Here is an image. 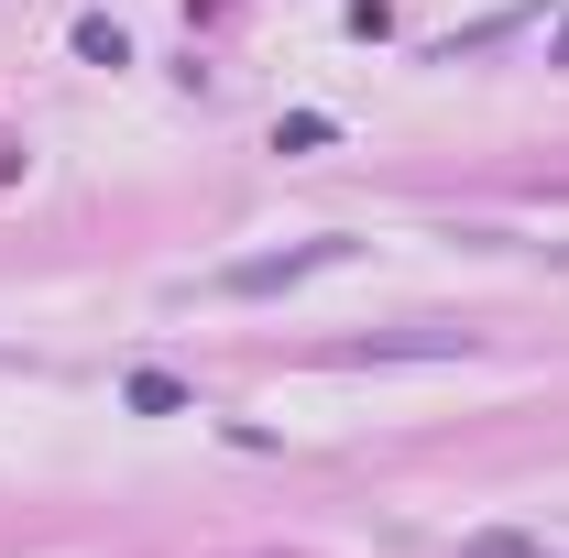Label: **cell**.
Instances as JSON below:
<instances>
[{
  "mask_svg": "<svg viewBox=\"0 0 569 558\" xmlns=\"http://www.w3.org/2000/svg\"><path fill=\"white\" fill-rule=\"evenodd\" d=\"M121 395H132L142 417H187V406H198V395H187V383H176V372H132V383H121Z\"/></svg>",
  "mask_w": 569,
  "mask_h": 558,
  "instance_id": "3",
  "label": "cell"
},
{
  "mask_svg": "<svg viewBox=\"0 0 569 558\" xmlns=\"http://www.w3.org/2000/svg\"><path fill=\"white\" fill-rule=\"evenodd\" d=\"M329 263H351V241H284V252H252V263L209 275V296H284V285L329 275Z\"/></svg>",
  "mask_w": 569,
  "mask_h": 558,
  "instance_id": "1",
  "label": "cell"
},
{
  "mask_svg": "<svg viewBox=\"0 0 569 558\" xmlns=\"http://www.w3.org/2000/svg\"><path fill=\"white\" fill-rule=\"evenodd\" d=\"M318 142H340V121H329V110H296V121H274V153H318Z\"/></svg>",
  "mask_w": 569,
  "mask_h": 558,
  "instance_id": "4",
  "label": "cell"
},
{
  "mask_svg": "<svg viewBox=\"0 0 569 558\" xmlns=\"http://www.w3.org/2000/svg\"><path fill=\"white\" fill-rule=\"evenodd\" d=\"M559 56H569V22H559Z\"/></svg>",
  "mask_w": 569,
  "mask_h": 558,
  "instance_id": "6",
  "label": "cell"
},
{
  "mask_svg": "<svg viewBox=\"0 0 569 558\" xmlns=\"http://www.w3.org/2000/svg\"><path fill=\"white\" fill-rule=\"evenodd\" d=\"M77 56H88V67H132V44H121V22H77Z\"/></svg>",
  "mask_w": 569,
  "mask_h": 558,
  "instance_id": "5",
  "label": "cell"
},
{
  "mask_svg": "<svg viewBox=\"0 0 569 558\" xmlns=\"http://www.w3.org/2000/svg\"><path fill=\"white\" fill-rule=\"evenodd\" d=\"M460 558H569V526H482L460 537Z\"/></svg>",
  "mask_w": 569,
  "mask_h": 558,
  "instance_id": "2",
  "label": "cell"
}]
</instances>
